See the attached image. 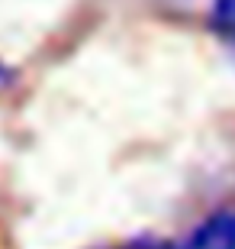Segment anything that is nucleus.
Wrapping results in <instances>:
<instances>
[{
  "label": "nucleus",
  "instance_id": "nucleus-1",
  "mask_svg": "<svg viewBox=\"0 0 235 249\" xmlns=\"http://www.w3.org/2000/svg\"><path fill=\"white\" fill-rule=\"evenodd\" d=\"M184 249H235V204H226L206 217L187 240Z\"/></svg>",
  "mask_w": 235,
  "mask_h": 249
},
{
  "label": "nucleus",
  "instance_id": "nucleus-2",
  "mask_svg": "<svg viewBox=\"0 0 235 249\" xmlns=\"http://www.w3.org/2000/svg\"><path fill=\"white\" fill-rule=\"evenodd\" d=\"M209 29L219 42L235 52V0H213L209 3Z\"/></svg>",
  "mask_w": 235,
  "mask_h": 249
},
{
  "label": "nucleus",
  "instance_id": "nucleus-3",
  "mask_svg": "<svg viewBox=\"0 0 235 249\" xmlns=\"http://www.w3.org/2000/svg\"><path fill=\"white\" fill-rule=\"evenodd\" d=\"M116 249H184V243L177 240H158V236H139V240H129Z\"/></svg>",
  "mask_w": 235,
  "mask_h": 249
},
{
  "label": "nucleus",
  "instance_id": "nucleus-4",
  "mask_svg": "<svg viewBox=\"0 0 235 249\" xmlns=\"http://www.w3.org/2000/svg\"><path fill=\"white\" fill-rule=\"evenodd\" d=\"M3 81H10V71L3 68V65H0V84H3Z\"/></svg>",
  "mask_w": 235,
  "mask_h": 249
}]
</instances>
